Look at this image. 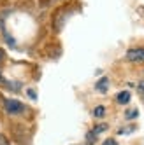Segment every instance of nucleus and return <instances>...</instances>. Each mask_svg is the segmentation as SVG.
<instances>
[{
	"label": "nucleus",
	"mask_w": 144,
	"mask_h": 145,
	"mask_svg": "<svg viewBox=\"0 0 144 145\" xmlns=\"http://www.w3.org/2000/svg\"><path fill=\"white\" fill-rule=\"evenodd\" d=\"M4 108H5V112L9 114V116H18V114H21L25 110V105L21 101H18V100L9 98V100L4 101Z\"/></svg>",
	"instance_id": "f257e3e1"
},
{
	"label": "nucleus",
	"mask_w": 144,
	"mask_h": 145,
	"mask_svg": "<svg viewBox=\"0 0 144 145\" xmlns=\"http://www.w3.org/2000/svg\"><path fill=\"white\" fill-rule=\"evenodd\" d=\"M127 59L132 63H144V47H133L127 51Z\"/></svg>",
	"instance_id": "f03ea898"
},
{
	"label": "nucleus",
	"mask_w": 144,
	"mask_h": 145,
	"mask_svg": "<svg viewBox=\"0 0 144 145\" xmlns=\"http://www.w3.org/2000/svg\"><path fill=\"white\" fill-rule=\"evenodd\" d=\"M95 89L98 93H107V89H109V79L107 77H102L97 84H95Z\"/></svg>",
	"instance_id": "7ed1b4c3"
},
{
	"label": "nucleus",
	"mask_w": 144,
	"mask_h": 145,
	"mask_svg": "<svg viewBox=\"0 0 144 145\" xmlns=\"http://www.w3.org/2000/svg\"><path fill=\"white\" fill-rule=\"evenodd\" d=\"M116 101L120 103V105H127V103L130 101V93L128 91H120L116 95Z\"/></svg>",
	"instance_id": "20e7f679"
},
{
	"label": "nucleus",
	"mask_w": 144,
	"mask_h": 145,
	"mask_svg": "<svg viewBox=\"0 0 144 145\" xmlns=\"http://www.w3.org/2000/svg\"><path fill=\"white\" fill-rule=\"evenodd\" d=\"M93 116H95V117H104V116H106V107H104V105H97V107L93 108Z\"/></svg>",
	"instance_id": "39448f33"
},
{
	"label": "nucleus",
	"mask_w": 144,
	"mask_h": 145,
	"mask_svg": "<svg viewBox=\"0 0 144 145\" xmlns=\"http://www.w3.org/2000/svg\"><path fill=\"white\" fill-rule=\"evenodd\" d=\"M137 116H139V110H135V108H130V110L125 112V117L127 119H135Z\"/></svg>",
	"instance_id": "423d86ee"
},
{
	"label": "nucleus",
	"mask_w": 144,
	"mask_h": 145,
	"mask_svg": "<svg viewBox=\"0 0 144 145\" xmlns=\"http://www.w3.org/2000/svg\"><path fill=\"white\" fill-rule=\"evenodd\" d=\"M107 129V124H100V126H95V129L91 131L93 135H98V133H102V131H106Z\"/></svg>",
	"instance_id": "0eeeda50"
},
{
	"label": "nucleus",
	"mask_w": 144,
	"mask_h": 145,
	"mask_svg": "<svg viewBox=\"0 0 144 145\" xmlns=\"http://www.w3.org/2000/svg\"><path fill=\"white\" fill-rule=\"evenodd\" d=\"M102 145H118V142L114 140V138H107L104 143H102Z\"/></svg>",
	"instance_id": "6e6552de"
},
{
	"label": "nucleus",
	"mask_w": 144,
	"mask_h": 145,
	"mask_svg": "<svg viewBox=\"0 0 144 145\" xmlns=\"http://www.w3.org/2000/svg\"><path fill=\"white\" fill-rule=\"evenodd\" d=\"M0 145H11V143H9V140L4 137V135H0Z\"/></svg>",
	"instance_id": "1a4fd4ad"
},
{
	"label": "nucleus",
	"mask_w": 144,
	"mask_h": 145,
	"mask_svg": "<svg viewBox=\"0 0 144 145\" xmlns=\"http://www.w3.org/2000/svg\"><path fill=\"white\" fill-rule=\"evenodd\" d=\"M26 93H28V96H30V98H32V100H35V98H37V93H35L34 89H28Z\"/></svg>",
	"instance_id": "9d476101"
},
{
	"label": "nucleus",
	"mask_w": 144,
	"mask_h": 145,
	"mask_svg": "<svg viewBox=\"0 0 144 145\" xmlns=\"http://www.w3.org/2000/svg\"><path fill=\"white\" fill-rule=\"evenodd\" d=\"M4 59V49H0V61Z\"/></svg>",
	"instance_id": "9b49d317"
},
{
	"label": "nucleus",
	"mask_w": 144,
	"mask_h": 145,
	"mask_svg": "<svg viewBox=\"0 0 144 145\" xmlns=\"http://www.w3.org/2000/svg\"><path fill=\"white\" fill-rule=\"evenodd\" d=\"M139 89H141V91H144V80H142L141 84H139Z\"/></svg>",
	"instance_id": "f8f14e48"
},
{
	"label": "nucleus",
	"mask_w": 144,
	"mask_h": 145,
	"mask_svg": "<svg viewBox=\"0 0 144 145\" xmlns=\"http://www.w3.org/2000/svg\"><path fill=\"white\" fill-rule=\"evenodd\" d=\"M0 82H4V79H2V75H0Z\"/></svg>",
	"instance_id": "ddd939ff"
}]
</instances>
